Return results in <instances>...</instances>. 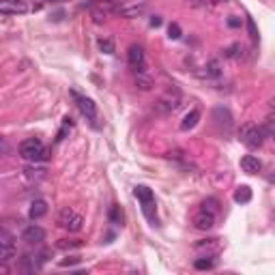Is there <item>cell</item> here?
<instances>
[{"mask_svg": "<svg viewBox=\"0 0 275 275\" xmlns=\"http://www.w3.org/2000/svg\"><path fill=\"white\" fill-rule=\"evenodd\" d=\"M228 26L239 28V26H241V20H239V17H230V20H228Z\"/></svg>", "mask_w": 275, "mask_h": 275, "instance_id": "obj_30", "label": "cell"}, {"mask_svg": "<svg viewBox=\"0 0 275 275\" xmlns=\"http://www.w3.org/2000/svg\"><path fill=\"white\" fill-rule=\"evenodd\" d=\"M47 213V202L43 198H37V200H32V205L28 209V215H30V219H41L43 215Z\"/></svg>", "mask_w": 275, "mask_h": 275, "instance_id": "obj_12", "label": "cell"}, {"mask_svg": "<svg viewBox=\"0 0 275 275\" xmlns=\"http://www.w3.org/2000/svg\"><path fill=\"white\" fill-rule=\"evenodd\" d=\"M11 146H9V142L5 138H0V157H5V155H9Z\"/></svg>", "mask_w": 275, "mask_h": 275, "instance_id": "obj_26", "label": "cell"}, {"mask_svg": "<svg viewBox=\"0 0 275 275\" xmlns=\"http://www.w3.org/2000/svg\"><path fill=\"white\" fill-rule=\"evenodd\" d=\"M0 273H7V267H5V262H0Z\"/></svg>", "mask_w": 275, "mask_h": 275, "instance_id": "obj_32", "label": "cell"}, {"mask_svg": "<svg viewBox=\"0 0 275 275\" xmlns=\"http://www.w3.org/2000/svg\"><path fill=\"white\" fill-rule=\"evenodd\" d=\"M127 58H129V65L134 67L138 74L144 71V50H142V45H131L127 52Z\"/></svg>", "mask_w": 275, "mask_h": 275, "instance_id": "obj_7", "label": "cell"}, {"mask_svg": "<svg viewBox=\"0 0 275 275\" xmlns=\"http://www.w3.org/2000/svg\"><path fill=\"white\" fill-rule=\"evenodd\" d=\"M234 200L236 202H241V205H245V202L252 200V189H249L247 185H241L236 191H234Z\"/></svg>", "mask_w": 275, "mask_h": 275, "instance_id": "obj_16", "label": "cell"}, {"mask_svg": "<svg viewBox=\"0 0 275 275\" xmlns=\"http://www.w3.org/2000/svg\"><path fill=\"white\" fill-rule=\"evenodd\" d=\"M110 219H112L114 224H123V219H125V215H123L121 207H112V209H110Z\"/></svg>", "mask_w": 275, "mask_h": 275, "instance_id": "obj_20", "label": "cell"}, {"mask_svg": "<svg viewBox=\"0 0 275 275\" xmlns=\"http://www.w3.org/2000/svg\"><path fill=\"white\" fill-rule=\"evenodd\" d=\"M241 168L247 174H258L262 170V161L258 157H254V155H245V157L241 159Z\"/></svg>", "mask_w": 275, "mask_h": 275, "instance_id": "obj_11", "label": "cell"}, {"mask_svg": "<svg viewBox=\"0 0 275 275\" xmlns=\"http://www.w3.org/2000/svg\"><path fill=\"white\" fill-rule=\"evenodd\" d=\"M32 11L26 0H0V15H24Z\"/></svg>", "mask_w": 275, "mask_h": 275, "instance_id": "obj_4", "label": "cell"}, {"mask_svg": "<svg viewBox=\"0 0 275 275\" xmlns=\"http://www.w3.org/2000/svg\"><path fill=\"white\" fill-rule=\"evenodd\" d=\"M178 105H181V95L174 90V93L163 95V97H159L157 101H155V110L157 112H172Z\"/></svg>", "mask_w": 275, "mask_h": 275, "instance_id": "obj_5", "label": "cell"}, {"mask_svg": "<svg viewBox=\"0 0 275 275\" xmlns=\"http://www.w3.org/2000/svg\"><path fill=\"white\" fill-rule=\"evenodd\" d=\"M20 155L26 161H43V159H47V149L43 146V142L39 140V138H26L20 144Z\"/></svg>", "mask_w": 275, "mask_h": 275, "instance_id": "obj_1", "label": "cell"}, {"mask_svg": "<svg viewBox=\"0 0 275 275\" xmlns=\"http://www.w3.org/2000/svg\"><path fill=\"white\" fill-rule=\"evenodd\" d=\"M236 50H239V45H232V47H228V50L224 52V56L226 58H234L236 56Z\"/></svg>", "mask_w": 275, "mask_h": 275, "instance_id": "obj_28", "label": "cell"}, {"mask_svg": "<svg viewBox=\"0 0 275 275\" xmlns=\"http://www.w3.org/2000/svg\"><path fill=\"white\" fill-rule=\"evenodd\" d=\"M217 207H219V202L215 200V198H209V200H205V205H202V209H205V211H209V213H217Z\"/></svg>", "mask_w": 275, "mask_h": 275, "instance_id": "obj_22", "label": "cell"}, {"mask_svg": "<svg viewBox=\"0 0 275 275\" xmlns=\"http://www.w3.org/2000/svg\"><path fill=\"white\" fill-rule=\"evenodd\" d=\"M146 11H149L146 3H129V5L118 9V13H121L123 17H140V15H144Z\"/></svg>", "mask_w": 275, "mask_h": 275, "instance_id": "obj_8", "label": "cell"}, {"mask_svg": "<svg viewBox=\"0 0 275 275\" xmlns=\"http://www.w3.org/2000/svg\"><path fill=\"white\" fill-rule=\"evenodd\" d=\"M198 121H200V110H191L185 118H183V123H181V129L183 131H187V129H194L196 125H198Z\"/></svg>", "mask_w": 275, "mask_h": 275, "instance_id": "obj_13", "label": "cell"}, {"mask_svg": "<svg viewBox=\"0 0 275 275\" xmlns=\"http://www.w3.org/2000/svg\"><path fill=\"white\" fill-rule=\"evenodd\" d=\"M151 26H161V17H159V15H155V17L151 20Z\"/></svg>", "mask_w": 275, "mask_h": 275, "instance_id": "obj_31", "label": "cell"}, {"mask_svg": "<svg viewBox=\"0 0 275 275\" xmlns=\"http://www.w3.org/2000/svg\"><path fill=\"white\" fill-rule=\"evenodd\" d=\"M58 226L69 232H80L82 226H84V217H82L80 213H76L74 209H63L61 213H58Z\"/></svg>", "mask_w": 275, "mask_h": 275, "instance_id": "obj_2", "label": "cell"}, {"mask_svg": "<svg viewBox=\"0 0 275 275\" xmlns=\"http://www.w3.org/2000/svg\"><path fill=\"white\" fill-rule=\"evenodd\" d=\"M168 34H170V39H181V26L172 22L170 28H168Z\"/></svg>", "mask_w": 275, "mask_h": 275, "instance_id": "obj_23", "label": "cell"}, {"mask_svg": "<svg viewBox=\"0 0 275 275\" xmlns=\"http://www.w3.org/2000/svg\"><path fill=\"white\" fill-rule=\"evenodd\" d=\"M74 97H76V101H78V107H80V112L84 114L86 118H93L97 116V105L93 103V99H88V97H82V95H78V93H74Z\"/></svg>", "mask_w": 275, "mask_h": 275, "instance_id": "obj_9", "label": "cell"}, {"mask_svg": "<svg viewBox=\"0 0 275 275\" xmlns=\"http://www.w3.org/2000/svg\"><path fill=\"white\" fill-rule=\"evenodd\" d=\"M194 226H196L198 230H211L213 226H215V213H209V211L202 209L200 213H196Z\"/></svg>", "mask_w": 275, "mask_h": 275, "instance_id": "obj_10", "label": "cell"}, {"mask_svg": "<svg viewBox=\"0 0 275 275\" xmlns=\"http://www.w3.org/2000/svg\"><path fill=\"white\" fill-rule=\"evenodd\" d=\"M0 243H13V236H11L7 230L0 228Z\"/></svg>", "mask_w": 275, "mask_h": 275, "instance_id": "obj_27", "label": "cell"}, {"mask_svg": "<svg viewBox=\"0 0 275 275\" xmlns=\"http://www.w3.org/2000/svg\"><path fill=\"white\" fill-rule=\"evenodd\" d=\"M194 267H196L198 271H209V269H213V260H211V258H198V260L194 262Z\"/></svg>", "mask_w": 275, "mask_h": 275, "instance_id": "obj_18", "label": "cell"}, {"mask_svg": "<svg viewBox=\"0 0 275 275\" xmlns=\"http://www.w3.org/2000/svg\"><path fill=\"white\" fill-rule=\"evenodd\" d=\"M134 194H136V198L142 202V205H144V202H153V191L146 185H138L134 189Z\"/></svg>", "mask_w": 275, "mask_h": 275, "instance_id": "obj_14", "label": "cell"}, {"mask_svg": "<svg viewBox=\"0 0 275 275\" xmlns=\"http://www.w3.org/2000/svg\"><path fill=\"white\" fill-rule=\"evenodd\" d=\"M99 50L103 54H114V41L112 39H99Z\"/></svg>", "mask_w": 275, "mask_h": 275, "instance_id": "obj_19", "label": "cell"}, {"mask_svg": "<svg viewBox=\"0 0 275 275\" xmlns=\"http://www.w3.org/2000/svg\"><path fill=\"white\" fill-rule=\"evenodd\" d=\"M136 86H138L140 90H151V88H153V80L144 74V71H140V74L136 76Z\"/></svg>", "mask_w": 275, "mask_h": 275, "instance_id": "obj_17", "label": "cell"}, {"mask_svg": "<svg viewBox=\"0 0 275 275\" xmlns=\"http://www.w3.org/2000/svg\"><path fill=\"white\" fill-rule=\"evenodd\" d=\"M241 142L247 149H260L262 140H265V134H262V127L258 125H243L241 127Z\"/></svg>", "mask_w": 275, "mask_h": 275, "instance_id": "obj_3", "label": "cell"}, {"mask_svg": "<svg viewBox=\"0 0 275 275\" xmlns=\"http://www.w3.org/2000/svg\"><path fill=\"white\" fill-rule=\"evenodd\" d=\"M247 26H249V34H252V39H256V37H258V32H256L254 22H252V20H247Z\"/></svg>", "mask_w": 275, "mask_h": 275, "instance_id": "obj_29", "label": "cell"}, {"mask_svg": "<svg viewBox=\"0 0 275 275\" xmlns=\"http://www.w3.org/2000/svg\"><path fill=\"white\" fill-rule=\"evenodd\" d=\"M82 258L80 256H74V258H69V260H61V267H74V265H80Z\"/></svg>", "mask_w": 275, "mask_h": 275, "instance_id": "obj_25", "label": "cell"}, {"mask_svg": "<svg viewBox=\"0 0 275 275\" xmlns=\"http://www.w3.org/2000/svg\"><path fill=\"white\" fill-rule=\"evenodd\" d=\"M13 256H15L13 243H0V262H9Z\"/></svg>", "mask_w": 275, "mask_h": 275, "instance_id": "obj_15", "label": "cell"}, {"mask_svg": "<svg viewBox=\"0 0 275 275\" xmlns=\"http://www.w3.org/2000/svg\"><path fill=\"white\" fill-rule=\"evenodd\" d=\"M61 249H71V247H82V241H61L58 243Z\"/></svg>", "mask_w": 275, "mask_h": 275, "instance_id": "obj_24", "label": "cell"}, {"mask_svg": "<svg viewBox=\"0 0 275 275\" xmlns=\"http://www.w3.org/2000/svg\"><path fill=\"white\" fill-rule=\"evenodd\" d=\"M219 74H222V71H219V63L217 61H211L209 67H207V76L209 78H217Z\"/></svg>", "mask_w": 275, "mask_h": 275, "instance_id": "obj_21", "label": "cell"}, {"mask_svg": "<svg viewBox=\"0 0 275 275\" xmlns=\"http://www.w3.org/2000/svg\"><path fill=\"white\" fill-rule=\"evenodd\" d=\"M22 241H26L28 245H39L45 241V230L41 228V226H28V228H24L22 232Z\"/></svg>", "mask_w": 275, "mask_h": 275, "instance_id": "obj_6", "label": "cell"}]
</instances>
